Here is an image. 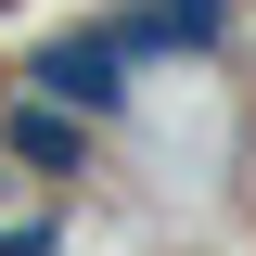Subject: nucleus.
Returning a JSON list of instances; mask_svg holds the SVG:
<instances>
[{
    "mask_svg": "<svg viewBox=\"0 0 256 256\" xmlns=\"http://www.w3.org/2000/svg\"><path fill=\"white\" fill-rule=\"evenodd\" d=\"M141 77H154V64L128 52V26H116V13H77V26L26 38V64H13V90H38V102H77V116H102V128H128Z\"/></svg>",
    "mask_w": 256,
    "mask_h": 256,
    "instance_id": "nucleus-1",
    "label": "nucleus"
},
{
    "mask_svg": "<svg viewBox=\"0 0 256 256\" xmlns=\"http://www.w3.org/2000/svg\"><path fill=\"white\" fill-rule=\"evenodd\" d=\"M102 141H116V128L102 116H77V102H38V90H0V166H26V180H90L102 166Z\"/></svg>",
    "mask_w": 256,
    "mask_h": 256,
    "instance_id": "nucleus-2",
    "label": "nucleus"
},
{
    "mask_svg": "<svg viewBox=\"0 0 256 256\" xmlns=\"http://www.w3.org/2000/svg\"><path fill=\"white\" fill-rule=\"evenodd\" d=\"M244 154H256V141H244Z\"/></svg>",
    "mask_w": 256,
    "mask_h": 256,
    "instance_id": "nucleus-4",
    "label": "nucleus"
},
{
    "mask_svg": "<svg viewBox=\"0 0 256 256\" xmlns=\"http://www.w3.org/2000/svg\"><path fill=\"white\" fill-rule=\"evenodd\" d=\"M116 26H128V52L166 77V64H230L244 0H116Z\"/></svg>",
    "mask_w": 256,
    "mask_h": 256,
    "instance_id": "nucleus-3",
    "label": "nucleus"
}]
</instances>
